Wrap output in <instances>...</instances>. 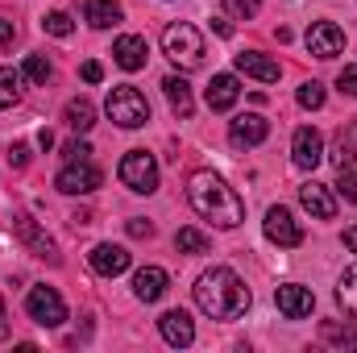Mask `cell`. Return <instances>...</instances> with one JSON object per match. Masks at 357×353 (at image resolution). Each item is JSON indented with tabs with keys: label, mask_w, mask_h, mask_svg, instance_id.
I'll return each mask as SVG.
<instances>
[{
	"label": "cell",
	"mask_w": 357,
	"mask_h": 353,
	"mask_svg": "<svg viewBox=\"0 0 357 353\" xmlns=\"http://www.w3.org/2000/svg\"><path fill=\"white\" fill-rule=\"evenodd\" d=\"M187 195H191V208H195L204 220L220 225V229H237V225L245 220L241 195H237L220 175H212V171H195V175L187 179Z\"/></svg>",
	"instance_id": "cell-1"
},
{
	"label": "cell",
	"mask_w": 357,
	"mask_h": 353,
	"mask_svg": "<svg viewBox=\"0 0 357 353\" xmlns=\"http://www.w3.org/2000/svg\"><path fill=\"white\" fill-rule=\"evenodd\" d=\"M195 308L212 320H233L250 308V291L229 266H212L195 278Z\"/></svg>",
	"instance_id": "cell-2"
},
{
	"label": "cell",
	"mask_w": 357,
	"mask_h": 353,
	"mask_svg": "<svg viewBox=\"0 0 357 353\" xmlns=\"http://www.w3.org/2000/svg\"><path fill=\"white\" fill-rule=\"evenodd\" d=\"M104 112H108L121 129H137V125L150 121V100L133 88V84H116V88L108 91V100H104Z\"/></svg>",
	"instance_id": "cell-3"
},
{
	"label": "cell",
	"mask_w": 357,
	"mask_h": 353,
	"mask_svg": "<svg viewBox=\"0 0 357 353\" xmlns=\"http://www.w3.org/2000/svg\"><path fill=\"white\" fill-rule=\"evenodd\" d=\"M162 50H167V59L183 67V71H195L199 63H204V38H199V29L195 25H167V33H162Z\"/></svg>",
	"instance_id": "cell-4"
},
{
	"label": "cell",
	"mask_w": 357,
	"mask_h": 353,
	"mask_svg": "<svg viewBox=\"0 0 357 353\" xmlns=\"http://www.w3.org/2000/svg\"><path fill=\"white\" fill-rule=\"evenodd\" d=\"M121 183H125L129 191H142V195L158 191V163H154V154L129 150V154L121 158Z\"/></svg>",
	"instance_id": "cell-5"
},
{
	"label": "cell",
	"mask_w": 357,
	"mask_h": 353,
	"mask_svg": "<svg viewBox=\"0 0 357 353\" xmlns=\"http://www.w3.org/2000/svg\"><path fill=\"white\" fill-rule=\"evenodd\" d=\"M25 308H29V316H33L38 324H46V329H59V324L67 320V303H63V295H59L54 287H33L29 299H25Z\"/></svg>",
	"instance_id": "cell-6"
},
{
	"label": "cell",
	"mask_w": 357,
	"mask_h": 353,
	"mask_svg": "<svg viewBox=\"0 0 357 353\" xmlns=\"http://www.w3.org/2000/svg\"><path fill=\"white\" fill-rule=\"evenodd\" d=\"M303 42H307V50H312L316 59H337V54L345 50V33H341V25H333V21H316V25H307Z\"/></svg>",
	"instance_id": "cell-7"
},
{
	"label": "cell",
	"mask_w": 357,
	"mask_h": 353,
	"mask_svg": "<svg viewBox=\"0 0 357 353\" xmlns=\"http://www.w3.org/2000/svg\"><path fill=\"white\" fill-rule=\"evenodd\" d=\"M100 167H91V158H84V163H67L63 171H59V191H67V195H88V191H96L100 187Z\"/></svg>",
	"instance_id": "cell-8"
},
{
	"label": "cell",
	"mask_w": 357,
	"mask_h": 353,
	"mask_svg": "<svg viewBox=\"0 0 357 353\" xmlns=\"http://www.w3.org/2000/svg\"><path fill=\"white\" fill-rule=\"evenodd\" d=\"M274 303H278V312H282L287 320H303V316H312V308H316V295H312V287L282 283V287L274 291Z\"/></svg>",
	"instance_id": "cell-9"
},
{
	"label": "cell",
	"mask_w": 357,
	"mask_h": 353,
	"mask_svg": "<svg viewBox=\"0 0 357 353\" xmlns=\"http://www.w3.org/2000/svg\"><path fill=\"white\" fill-rule=\"evenodd\" d=\"M291 158H295V167H303V171H316V167H320V158H324V137H320V129H312V125L295 129Z\"/></svg>",
	"instance_id": "cell-10"
},
{
	"label": "cell",
	"mask_w": 357,
	"mask_h": 353,
	"mask_svg": "<svg viewBox=\"0 0 357 353\" xmlns=\"http://www.w3.org/2000/svg\"><path fill=\"white\" fill-rule=\"evenodd\" d=\"M13 233H17V237H21V241H25V246L38 254V258H46V262H59V250H54V241H50V237L38 229V220H33V216L17 212V216H13Z\"/></svg>",
	"instance_id": "cell-11"
},
{
	"label": "cell",
	"mask_w": 357,
	"mask_h": 353,
	"mask_svg": "<svg viewBox=\"0 0 357 353\" xmlns=\"http://www.w3.org/2000/svg\"><path fill=\"white\" fill-rule=\"evenodd\" d=\"M266 237L274 246H282V250H295L303 241V229L295 225V216L287 208H270L266 212Z\"/></svg>",
	"instance_id": "cell-12"
},
{
	"label": "cell",
	"mask_w": 357,
	"mask_h": 353,
	"mask_svg": "<svg viewBox=\"0 0 357 353\" xmlns=\"http://www.w3.org/2000/svg\"><path fill=\"white\" fill-rule=\"evenodd\" d=\"M270 133V121L266 117H258V112H245V117H237L233 121V129H229V142L237 146V150H250V146H262Z\"/></svg>",
	"instance_id": "cell-13"
},
{
	"label": "cell",
	"mask_w": 357,
	"mask_h": 353,
	"mask_svg": "<svg viewBox=\"0 0 357 353\" xmlns=\"http://www.w3.org/2000/svg\"><path fill=\"white\" fill-rule=\"evenodd\" d=\"M88 262H91L96 274L116 278V274H125V270H129V250H125V246H112V241H100V246L88 254Z\"/></svg>",
	"instance_id": "cell-14"
},
{
	"label": "cell",
	"mask_w": 357,
	"mask_h": 353,
	"mask_svg": "<svg viewBox=\"0 0 357 353\" xmlns=\"http://www.w3.org/2000/svg\"><path fill=\"white\" fill-rule=\"evenodd\" d=\"M112 59H116V67H125V71H142V67H146V59H150V46H146V38L125 33V38H116Z\"/></svg>",
	"instance_id": "cell-15"
},
{
	"label": "cell",
	"mask_w": 357,
	"mask_h": 353,
	"mask_svg": "<svg viewBox=\"0 0 357 353\" xmlns=\"http://www.w3.org/2000/svg\"><path fill=\"white\" fill-rule=\"evenodd\" d=\"M299 200H303V208H307L316 220H333V216H337V200H333V191H328L324 183H316V179L299 187Z\"/></svg>",
	"instance_id": "cell-16"
},
{
	"label": "cell",
	"mask_w": 357,
	"mask_h": 353,
	"mask_svg": "<svg viewBox=\"0 0 357 353\" xmlns=\"http://www.w3.org/2000/svg\"><path fill=\"white\" fill-rule=\"evenodd\" d=\"M167 270L162 266H142L137 274H133V295L142 299V303H154V299H162L167 295Z\"/></svg>",
	"instance_id": "cell-17"
},
{
	"label": "cell",
	"mask_w": 357,
	"mask_h": 353,
	"mask_svg": "<svg viewBox=\"0 0 357 353\" xmlns=\"http://www.w3.org/2000/svg\"><path fill=\"white\" fill-rule=\"evenodd\" d=\"M158 333H162V341H167V345H178V350L195 341V324H191V316H187L183 308L167 312V316L158 320Z\"/></svg>",
	"instance_id": "cell-18"
},
{
	"label": "cell",
	"mask_w": 357,
	"mask_h": 353,
	"mask_svg": "<svg viewBox=\"0 0 357 353\" xmlns=\"http://www.w3.org/2000/svg\"><path fill=\"white\" fill-rule=\"evenodd\" d=\"M233 63H237L241 75H254V80H262V84H274V80H278V63L266 59V54H258V50H241V54H233Z\"/></svg>",
	"instance_id": "cell-19"
},
{
	"label": "cell",
	"mask_w": 357,
	"mask_h": 353,
	"mask_svg": "<svg viewBox=\"0 0 357 353\" xmlns=\"http://www.w3.org/2000/svg\"><path fill=\"white\" fill-rule=\"evenodd\" d=\"M237 96H241V88H237V80H233V75H212V84H208V91H204V100H208V108H212V112L233 108V104H237Z\"/></svg>",
	"instance_id": "cell-20"
},
{
	"label": "cell",
	"mask_w": 357,
	"mask_h": 353,
	"mask_svg": "<svg viewBox=\"0 0 357 353\" xmlns=\"http://www.w3.org/2000/svg\"><path fill=\"white\" fill-rule=\"evenodd\" d=\"M162 88H167L171 108L187 121V117H191V108H195V104H191V84H187V80H178V75H167V80H162Z\"/></svg>",
	"instance_id": "cell-21"
},
{
	"label": "cell",
	"mask_w": 357,
	"mask_h": 353,
	"mask_svg": "<svg viewBox=\"0 0 357 353\" xmlns=\"http://www.w3.org/2000/svg\"><path fill=\"white\" fill-rule=\"evenodd\" d=\"M88 25L96 29H108V25H121V4L116 0H88Z\"/></svg>",
	"instance_id": "cell-22"
},
{
	"label": "cell",
	"mask_w": 357,
	"mask_h": 353,
	"mask_svg": "<svg viewBox=\"0 0 357 353\" xmlns=\"http://www.w3.org/2000/svg\"><path fill=\"white\" fill-rule=\"evenodd\" d=\"M328 158H333V167H337V171H349V167L357 163L354 133H345V129H341V133L333 137V154H328Z\"/></svg>",
	"instance_id": "cell-23"
},
{
	"label": "cell",
	"mask_w": 357,
	"mask_h": 353,
	"mask_svg": "<svg viewBox=\"0 0 357 353\" xmlns=\"http://www.w3.org/2000/svg\"><path fill=\"white\" fill-rule=\"evenodd\" d=\"M63 117H67V125H71L75 133H88L91 125H96V108H91L88 100H71Z\"/></svg>",
	"instance_id": "cell-24"
},
{
	"label": "cell",
	"mask_w": 357,
	"mask_h": 353,
	"mask_svg": "<svg viewBox=\"0 0 357 353\" xmlns=\"http://www.w3.org/2000/svg\"><path fill=\"white\" fill-rule=\"evenodd\" d=\"M175 250L178 254H208L212 241H208V233H199V229H178L175 233Z\"/></svg>",
	"instance_id": "cell-25"
},
{
	"label": "cell",
	"mask_w": 357,
	"mask_h": 353,
	"mask_svg": "<svg viewBox=\"0 0 357 353\" xmlns=\"http://www.w3.org/2000/svg\"><path fill=\"white\" fill-rule=\"evenodd\" d=\"M337 299H341V308L349 312L357 320V266H349L345 274H341V287H337Z\"/></svg>",
	"instance_id": "cell-26"
},
{
	"label": "cell",
	"mask_w": 357,
	"mask_h": 353,
	"mask_svg": "<svg viewBox=\"0 0 357 353\" xmlns=\"http://www.w3.org/2000/svg\"><path fill=\"white\" fill-rule=\"evenodd\" d=\"M17 100H21V71L0 67V108H8V104H17Z\"/></svg>",
	"instance_id": "cell-27"
},
{
	"label": "cell",
	"mask_w": 357,
	"mask_h": 353,
	"mask_svg": "<svg viewBox=\"0 0 357 353\" xmlns=\"http://www.w3.org/2000/svg\"><path fill=\"white\" fill-rule=\"evenodd\" d=\"M320 337H324L328 345H354V350H357V329H349V324L341 329L337 320H324V329H320Z\"/></svg>",
	"instance_id": "cell-28"
},
{
	"label": "cell",
	"mask_w": 357,
	"mask_h": 353,
	"mask_svg": "<svg viewBox=\"0 0 357 353\" xmlns=\"http://www.w3.org/2000/svg\"><path fill=\"white\" fill-rule=\"evenodd\" d=\"M25 75H29L33 84H46V80L54 75V67H50V59H42V54H29V59H25Z\"/></svg>",
	"instance_id": "cell-29"
},
{
	"label": "cell",
	"mask_w": 357,
	"mask_h": 353,
	"mask_svg": "<svg viewBox=\"0 0 357 353\" xmlns=\"http://www.w3.org/2000/svg\"><path fill=\"white\" fill-rule=\"evenodd\" d=\"M42 29H46V33H54V38H71V29H75V21H71L67 13H50V17L42 21Z\"/></svg>",
	"instance_id": "cell-30"
},
{
	"label": "cell",
	"mask_w": 357,
	"mask_h": 353,
	"mask_svg": "<svg viewBox=\"0 0 357 353\" xmlns=\"http://www.w3.org/2000/svg\"><path fill=\"white\" fill-rule=\"evenodd\" d=\"M299 104H303V108H324V88H320L316 80L303 84V88H299Z\"/></svg>",
	"instance_id": "cell-31"
},
{
	"label": "cell",
	"mask_w": 357,
	"mask_h": 353,
	"mask_svg": "<svg viewBox=\"0 0 357 353\" xmlns=\"http://www.w3.org/2000/svg\"><path fill=\"white\" fill-rule=\"evenodd\" d=\"M337 191H341V200L357 204V171H354V167H349V171H341V183H337Z\"/></svg>",
	"instance_id": "cell-32"
},
{
	"label": "cell",
	"mask_w": 357,
	"mask_h": 353,
	"mask_svg": "<svg viewBox=\"0 0 357 353\" xmlns=\"http://www.w3.org/2000/svg\"><path fill=\"white\" fill-rule=\"evenodd\" d=\"M225 4H229V13H233V17H241V21H250V17L262 8V0H225Z\"/></svg>",
	"instance_id": "cell-33"
},
{
	"label": "cell",
	"mask_w": 357,
	"mask_h": 353,
	"mask_svg": "<svg viewBox=\"0 0 357 353\" xmlns=\"http://www.w3.org/2000/svg\"><path fill=\"white\" fill-rule=\"evenodd\" d=\"M63 158H67V163H84V158H91V146L88 142H67V146H63Z\"/></svg>",
	"instance_id": "cell-34"
},
{
	"label": "cell",
	"mask_w": 357,
	"mask_h": 353,
	"mask_svg": "<svg viewBox=\"0 0 357 353\" xmlns=\"http://www.w3.org/2000/svg\"><path fill=\"white\" fill-rule=\"evenodd\" d=\"M337 88L345 91V96H357V67H345V71L337 75Z\"/></svg>",
	"instance_id": "cell-35"
},
{
	"label": "cell",
	"mask_w": 357,
	"mask_h": 353,
	"mask_svg": "<svg viewBox=\"0 0 357 353\" xmlns=\"http://www.w3.org/2000/svg\"><path fill=\"white\" fill-rule=\"evenodd\" d=\"M8 163H13V167H25V163H29V146H21V142H17V146L8 150Z\"/></svg>",
	"instance_id": "cell-36"
},
{
	"label": "cell",
	"mask_w": 357,
	"mask_h": 353,
	"mask_svg": "<svg viewBox=\"0 0 357 353\" xmlns=\"http://www.w3.org/2000/svg\"><path fill=\"white\" fill-rule=\"evenodd\" d=\"M129 237H154V225L150 220H129Z\"/></svg>",
	"instance_id": "cell-37"
},
{
	"label": "cell",
	"mask_w": 357,
	"mask_h": 353,
	"mask_svg": "<svg viewBox=\"0 0 357 353\" xmlns=\"http://www.w3.org/2000/svg\"><path fill=\"white\" fill-rule=\"evenodd\" d=\"M79 75H84L88 84H100V75H104V67H100V63H84V71H79Z\"/></svg>",
	"instance_id": "cell-38"
},
{
	"label": "cell",
	"mask_w": 357,
	"mask_h": 353,
	"mask_svg": "<svg viewBox=\"0 0 357 353\" xmlns=\"http://www.w3.org/2000/svg\"><path fill=\"white\" fill-rule=\"evenodd\" d=\"M13 33H17V29H13V21H4V17H0V50L13 42Z\"/></svg>",
	"instance_id": "cell-39"
},
{
	"label": "cell",
	"mask_w": 357,
	"mask_h": 353,
	"mask_svg": "<svg viewBox=\"0 0 357 353\" xmlns=\"http://www.w3.org/2000/svg\"><path fill=\"white\" fill-rule=\"evenodd\" d=\"M212 29H216L220 38H229V33H233V25H229V21H220V17H212Z\"/></svg>",
	"instance_id": "cell-40"
},
{
	"label": "cell",
	"mask_w": 357,
	"mask_h": 353,
	"mask_svg": "<svg viewBox=\"0 0 357 353\" xmlns=\"http://www.w3.org/2000/svg\"><path fill=\"white\" fill-rule=\"evenodd\" d=\"M38 146H42V150H50V146H54V133H50V129H42V133H38Z\"/></svg>",
	"instance_id": "cell-41"
},
{
	"label": "cell",
	"mask_w": 357,
	"mask_h": 353,
	"mask_svg": "<svg viewBox=\"0 0 357 353\" xmlns=\"http://www.w3.org/2000/svg\"><path fill=\"white\" fill-rule=\"evenodd\" d=\"M8 337V312H4V299H0V341Z\"/></svg>",
	"instance_id": "cell-42"
},
{
	"label": "cell",
	"mask_w": 357,
	"mask_h": 353,
	"mask_svg": "<svg viewBox=\"0 0 357 353\" xmlns=\"http://www.w3.org/2000/svg\"><path fill=\"white\" fill-rule=\"evenodd\" d=\"M71 220H75V225H91V212H88V208H79V212H75Z\"/></svg>",
	"instance_id": "cell-43"
},
{
	"label": "cell",
	"mask_w": 357,
	"mask_h": 353,
	"mask_svg": "<svg viewBox=\"0 0 357 353\" xmlns=\"http://www.w3.org/2000/svg\"><path fill=\"white\" fill-rule=\"evenodd\" d=\"M345 246L357 254V229H345Z\"/></svg>",
	"instance_id": "cell-44"
}]
</instances>
